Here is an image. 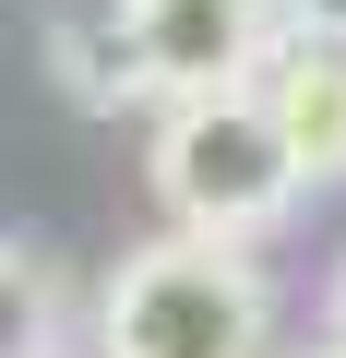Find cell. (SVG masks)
Wrapping results in <instances>:
<instances>
[{"instance_id":"1","label":"cell","mask_w":346,"mask_h":358,"mask_svg":"<svg viewBox=\"0 0 346 358\" xmlns=\"http://www.w3.org/2000/svg\"><path fill=\"white\" fill-rule=\"evenodd\" d=\"M263 322H275V299L239 263V239H155L96 299L108 358H263Z\"/></svg>"},{"instance_id":"2","label":"cell","mask_w":346,"mask_h":358,"mask_svg":"<svg viewBox=\"0 0 346 358\" xmlns=\"http://www.w3.org/2000/svg\"><path fill=\"white\" fill-rule=\"evenodd\" d=\"M310 192L287 131L263 96H180L155 131V203L180 215V239H263Z\"/></svg>"},{"instance_id":"3","label":"cell","mask_w":346,"mask_h":358,"mask_svg":"<svg viewBox=\"0 0 346 358\" xmlns=\"http://www.w3.org/2000/svg\"><path fill=\"white\" fill-rule=\"evenodd\" d=\"M120 24H131V72L143 96H251L287 48L275 24V0H120Z\"/></svg>"},{"instance_id":"4","label":"cell","mask_w":346,"mask_h":358,"mask_svg":"<svg viewBox=\"0 0 346 358\" xmlns=\"http://www.w3.org/2000/svg\"><path fill=\"white\" fill-rule=\"evenodd\" d=\"M251 96L275 108V131H287L298 179H346V48L287 36V48H275V72H263Z\"/></svg>"},{"instance_id":"5","label":"cell","mask_w":346,"mask_h":358,"mask_svg":"<svg viewBox=\"0 0 346 358\" xmlns=\"http://www.w3.org/2000/svg\"><path fill=\"white\" fill-rule=\"evenodd\" d=\"M48 72H60V84H72L84 108H120V96H143L120 0H72V13H60V36H48Z\"/></svg>"},{"instance_id":"6","label":"cell","mask_w":346,"mask_h":358,"mask_svg":"<svg viewBox=\"0 0 346 358\" xmlns=\"http://www.w3.org/2000/svg\"><path fill=\"white\" fill-rule=\"evenodd\" d=\"M60 334V275L36 251H0V358H48Z\"/></svg>"},{"instance_id":"7","label":"cell","mask_w":346,"mask_h":358,"mask_svg":"<svg viewBox=\"0 0 346 358\" xmlns=\"http://www.w3.org/2000/svg\"><path fill=\"white\" fill-rule=\"evenodd\" d=\"M275 24L310 36V48H346V0H275Z\"/></svg>"},{"instance_id":"8","label":"cell","mask_w":346,"mask_h":358,"mask_svg":"<svg viewBox=\"0 0 346 358\" xmlns=\"http://www.w3.org/2000/svg\"><path fill=\"white\" fill-rule=\"evenodd\" d=\"M334 346H346V275H334Z\"/></svg>"},{"instance_id":"9","label":"cell","mask_w":346,"mask_h":358,"mask_svg":"<svg viewBox=\"0 0 346 358\" xmlns=\"http://www.w3.org/2000/svg\"><path fill=\"white\" fill-rule=\"evenodd\" d=\"M322 358H346V346H322Z\"/></svg>"}]
</instances>
